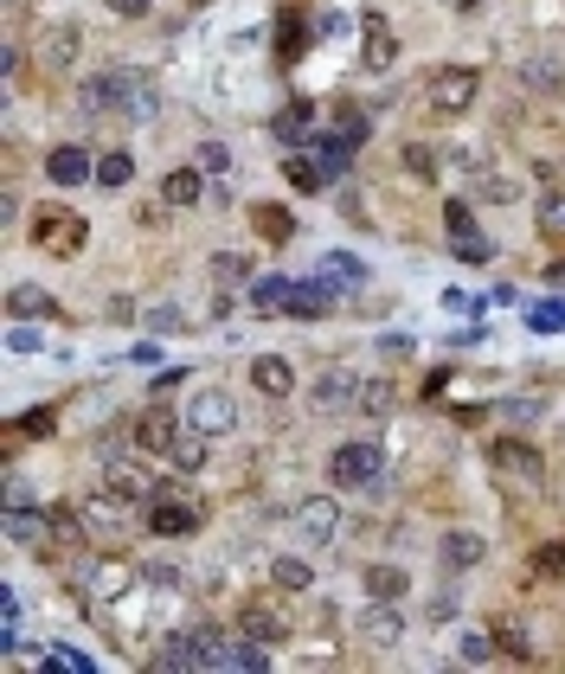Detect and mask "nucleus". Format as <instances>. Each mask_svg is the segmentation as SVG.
Listing matches in <instances>:
<instances>
[{"mask_svg":"<svg viewBox=\"0 0 565 674\" xmlns=\"http://www.w3.org/2000/svg\"><path fill=\"white\" fill-rule=\"evenodd\" d=\"M84 110H97V116H154V84L141 77V71H103V77H84Z\"/></svg>","mask_w":565,"mask_h":674,"instance_id":"nucleus-1","label":"nucleus"},{"mask_svg":"<svg viewBox=\"0 0 565 674\" xmlns=\"http://www.w3.org/2000/svg\"><path fill=\"white\" fill-rule=\"evenodd\" d=\"M476 90H482V71L476 65H443V71H430L424 103H430L437 116H463V110L476 103Z\"/></svg>","mask_w":565,"mask_h":674,"instance_id":"nucleus-2","label":"nucleus"},{"mask_svg":"<svg viewBox=\"0 0 565 674\" xmlns=\"http://www.w3.org/2000/svg\"><path fill=\"white\" fill-rule=\"evenodd\" d=\"M84 232H90V225H84L71 205H39V212H33V245L52 251V258H77V251H84Z\"/></svg>","mask_w":565,"mask_h":674,"instance_id":"nucleus-3","label":"nucleus"},{"mask_svg":"<svg viewBox=\"0 0 565 674\" xmlns=\"http://www.w3.org/2000/svg\"><path fill=\"white\" fill-rule=\"evenodd\" d=\"M489 470L501 475V482H514V488H540V482H547L540 450H533V444H520V437H494V444H489Z\"/></svg>","mask_w":565,"mask_h":674,"instance_id":"nucleus-4","label":"nucleus"},{"mask_svg":"<svg viewBox=\"0 0 565 674\" xmlns=\"http://www.w3.org/2000/svg\"><path fill=\"white\" fill-rule=\"evenodd\" d=\"M379 470H386V457H379V444H373V437H353V444H341V450L328 457L335 488H373Z\"/></svg>","mask_w":565,"mask_h":674,"instance_id":"nucleus-5","label":"nucleus"},{"mask_svg":"<svg viewBox=\"0 0 565 674\" xmlns=\"http://www.w3.org/2000/svg\"><path fill=\"white\" fill-rule=\"evenodd\" d=\"M238 424V404L225 399L218 386H200L193 399H187V430H206V437H225Z\"/></svg>","mask_w":565,"mask_h":674,"instance_id":"nucleus-6","label":"nucleus"},{"mask_svg":"<svg viewBox=\"0 0 565 674\" xmlns=\"http://www.w3.org/2000/svg\"><path fill=\"white\" fill-rule=\"evenodd\" d=\"M353 636H360L366 649H399V642H405V616H399V610L386 604V598H373V604L360 610Z\"/></svg>","mask_w":565,"mask_h":674,"instance_id":"nucleus-7","label":"nucleus"},{"mask_svg":"<svg viewBox=\"0 0 565 674\" xmlns=\"http://www.w3.org/2000/svg\"><path fill=\"white\" fill-rule=\"evenodd\" d=\"M77 52H84V26H77V20H59V26L39 33V65L46 71H71Z\"/></svg>","mask_w":565,"mask_h":674,"instance_id":"nucleus-8","label":"nucleus"},{"mask_svg":"<svg viewBox=\"0 0 565 674\" xmlns=\"http://www.w3.org/2000/svg\"><path fill=\"white\" fill-rule=\"evenodd\" d=\"M238 629L244 636H258V642H289V616H282V604H271V598H244V610H238Z\"/></svg>","mask_w":565,"mask_h":674,"instance_id":"nucleus-9","label":"nucleus"},{"mask_svg":"<svg viewBox=\"0 0 565 674\" xmlns=\"http://www.w3.org/2000/svg\"><path fill=\"white\" fill-rule=\"evenodd\" d=\"M0 534H7V546H20V552H33V546H46V539L59 534V527H52V514H46V508H7V521H0Z\"/></svg>","mask_w":565,"mask_h":674,"instance_id":"nucleus-10","label":"nucleus"},{"mask_svg":"<svg viewBox=\"0 0 565 674\" xmlns=\"http://www.w3.org/2000/svg\"><path fill=\"white\" fill-rule=\"evenodd\" d=\"M174 495V488H167ZM148 501V534H161V539H174V534H200V521H206V508H187V501Z\"/></svg>","mask_w":565,"mask_h":674,"instance_id":"nucleus-11","label":"nucleus"},{"mask_svg":"<svg viewBox=\"0 0 565 674\" xmlns=\"http://www.w3.org/2000/svg\"><path fill=\"white\" fill-rule=\"evenodd\" d=\"M103 488H116L123 501H136V508H148V501H161L174 482H154L148 470H136V463H110V475H103Z\"/></svg>","mask_w":565,"mask_h":674,"instance_id":"nucleus-12","label":"nucleus"},{"mask_svg":"<svg viewBox=\"0 0 565 674\" xmlns=\"http://www.w3.org/2000/svg\"><path fill=\"white\" fill-rule=\"evenodd\" d=\"M360 386H366V379H353L348 366H328V373L309 386V404H315V411H348V404H360Z\"/></svg>","mask_w":565,"mask_h":674,"instance_id":"nucleus-13","label":"nucleus"},{"mask_svg":"<svg viewBox=\"0 0 565 674\" xmlns=\"http://www.w3.org/2000/svg\"><path fill=\"white\" fill-rule=\"evenodd\" d=\"M174 437H180V430H174V411H167V404H148L136 424H129V444L148 450V457H154V450L167 457V444H174Z\"/></svg>","mask_w":565,"mask_h":674,"instance_id":"nucleus-14","label":"nucleus"},{"mask_svg":"<svg viewBox=\"0 0 565 674\" xmlns=\"http://www.w3.org/2000/svg\"><path fill=\"white\" fill-rule=\"evenodd\" d=\"M7 315H13V322H59V302H52V289H39V283H13V289H7Z\"/></svg>","mask_w":565,"mask_h":674,"instance_id":"nucleus-15","label":"nucleus"},{"mask_svg":"<svg viewBox=\"0 0 565 674\" xmlns=\"http://www.w3.org/2000/svg\"><path fill=\"white\" fill-rule=\"evenodd\" d=\"M360 26H366V46H360V59H366V71H392V59H399V33H392V20L366 13Z\"/></svg>","mask_w":565,"mask_h":674,"instance_id":"nucleus-16","label":"nucleus"},{"mask_svg":"<svg viewBox=\"0 0 565 674\" xmlns=\"http://www.w3.org/2000/svg\"><path fill=\"white\" fill-rule=\"evenodd\" d=\"M296 527H302V539H335L341 534V508H335V495H315V501H302L296 508Z\"/></svg>","mask_w":565,"mask_h":674,"instance_id":"nucleus-17","label":"nucleus"},{"mask_svg":"<svg viewBox=\"0 0 565 674\" xmlns=\"http://www.w3.org/2000/svg\"><path fill=\"white\" fill-rule=\"evenodd\" d=\"M46 180H59V187H90V180H97V161H90L84 148H52V154H46Z\"/></svg>","mask_w":565,"mask_h":674,"instance_id":"nucleus-18","label":"nucleus"},{"mask_svg":"<svg viewBox=\"0 0 565 674\" xmlns=\"http://www.w3.org/2000/svg\"><path fill=\"white\" fill-rule=\"evenodd\" d=\"M437 559H443V572H469V565H482V559H489V539L469 534V527H456V534H443Z\"/></svg>","mask_w":565,"mask_h":674,"instance_id":"nucleus-19","label":"nucleus"},{"mask_svg":"<svg viewBox=\"0 0 565 674\" xmlns=\"http://www.w3.org/2000/svg\"><path fill=\"white\" fill-rule=\"evenodd\" d=\"M251 386H258L264 399H289V392H296V366H289L282 353H258V360H251Z\"/></svg>","mask_w":565,"mask_h":674,"instance_id":"nucleus-20","label":"nucleus"},{"mask_svg":"<svg viewBox=\"0 0 565 674\" xmlns=\"http://www.w3.org/2000/svg\"><path fill=\"white\" fill-rule=\"evenodd\" d=\"M328 309H335L328 276H289V315H328Z\"/></svg>","mask_w":565,"mask_h":674,"instance_id":"nucleus-21","label":"nucleus"},{"mask_svg":"<svg viewBox=\"0 0 565 674\" xmlns=\"http://www.w3.org/2000/svg\"><path fill=\"white\" fill-rule=\"evenodd\" d=\"M271 135L289 141V148H296V141H315V103H309V97H302V103H282L277 123H271Z\"/></svg>","mask_w":565,"mask_h":674,"instance_id":"nucleus-22","label":"nucleus"},{"mask_svg":"<svg viewBox=\"0 0 565 674\" xmlns=\"http://www.w3.org/2000/svg\"><path fill=\"white\" fill-rule=\"evenodd\" d=\"M309 148H315V161H322V174H328V180H341V174H348V161H353V148H360V141H348V135H341V129H328V135H315Z\"/></svg>","mask_w":565,"mask_h":674,"instance_id":"nucleus-23","label":"nucleus"},{"mask_svg":"<svg viewBox=\"0 0 565 674\" xmlns=\"http://www.w3.org/2000/svg\"><path fill=\"white\" fill-rule=\"evenodd\" d=\"M129 508H136V501H123L116 488H97V495H84V508H77V514H84V527H116Z\"/></svg>","mask_w":565,"mask_h":674,"instance_id":"nucleus-24","label":"nucleus"},{"mask_svg":"<svg viewBox=\"0 0 565 674\" xmlns=\"http://www.w3.org/2000/svg\"><path fill=\"white\" fill-rule=\"evenodd\" d=\"M200 174H206L200 161H193V167H174V174L161 180V200H167V205H200V194H206V180H200Z\"/></svg>","mask_w":565,"mask_h":674,"instance_id":"nucleus-25","label":"nucleus"},{"mask_svg":"<svg viewBox=\"0 0 565 674\" xmlns=\"http://www.w3.org/2000/svg\"><path fill=\"white\" fill-rule=\"evenodd\" d=\"M271 585L277 591H315V565L296 559V552H282V559H271Z\"/></svg>","mask_w":565,"mask_h":674,"instance_id":"nucleus-26","label":"nucleus"},{"mask_svg":"<svg viewBox=\"0 0 565 674\" xmlns=\"http://www.w3.org/2000/svg\"><path fill=\"white\" fill-rule=\"evenodd\" d=\"M405 591H412L405 565H366V598H386V604H399Z\"/></svg>","mask_w":565,"mask_h":674,"instance_id":"nucleus-27","label":"nucleus"},{"mask_svg":"<svg viewBox=\"0 0 565 674\" xmlns=\"http://www.w3.org/2000/svg\"><path fill=\"white\" fill-rule=\"evenodd\" d=\"M251 315H289V276H258L251 283Z\"/></svg>","mask_w":565,"mask_h":674,"instance_id":"nucleus-28","label":"nucleus"},{"mask_svg":"<svg viewBox=\"0 0 565 674\" xmlns=\"http://www.w3.org/2000/svg\"><path fill=\"white\" fill-rule=\"evenodd\" d=\"M282 180H289L296 194H322V187H328V174H322L315 154H289V161H282Z\"/></svg>","mask_w":565,"mask_h":674,"instance_id":"nucleus-29","label":"nucleus"},{"mask_svg":"<svg viewBox=\"0 0 565 674\" xmlns=\"http://www.w3.org/2000/svg\"><path fill=\"white\" fill-rule=\"evenodd\" d=\"M59 430V411L52 404H33V411H20L13 424H7V444H20V437H52Z\"/></svg>","mask_w":565,"mask_h":674,"instance_id":"nucleus-30","label":"nucleus"},{"mask_svg":"<svg viewBox=\"0 0 565 674\" xmlns=\"http://www.w3.org/2000/svg\"><path fill=\"white\" fill-rule=\"evenodd\" d=\"M251 225H258L264 245H289V238H296V219H289L282 205H251Z\"/></svg>","mask_w":565,"mask_h":674,"instance_id":"nucleus-31","label":"nucleus"},{"mask_svg":"<svg viewBox=\"0 0 565 674\" xmlns=\"http://www.w3.org/2000/svg\"><path fill=\"white\" fill-rule=\"evenodd\" d=\"M322 276H328V289H360V283H366V264H360L353 251H328V258H322Z\"/></svg>","mask_w":565,"mask_h":674,"instance_id":"nucleus-32","label":"nucleus"},{"mask_svg":"<svg viewBox=\"0 0 565 674\" xmlns=\"http://www.w3.org/2000/svg\"><path fill=\"white\" fill-rule=\"evenodd\" d=\"M212 283H225V289H251L258 276H251V258H238V251H212Z\"/></svg>","mask_w":565,"mask_h":674,"instance_id":"nucleus-33","label":"nucleus"},{"mask_svg":"<svg viewBox=\"0 0 565 674\" xmlns=\"http://www.w3.org/2000/svg\"><path fill=\"white\" fill-rule=\"evenodd\" d=\"M129 180H136V161H129L123 148H110V154L97 161V180H90V187H103V194H116V187H129Z\"/></svg>","mask_w":565,"mask_h":674,"instance_id":"nucleus-34","label":"nucleus"},{"mask_svg":"<svg viewBox=\"0 0 565 674\" xmlns=\"http://www.w3.org/2000/svg\"><path fill=\"white\" fill-rule=\"evenodd\" d=\"M167 457H174V470H200V463H206V430L174 437V444H167Z\"/></svg>","mask_w":565,"mask_h":674,"instance_id":"nucleus-35","label":"nucleus"},{"mask_svg":"<svg viewBox=\"0 0 565 674\" xmlns=\"http://www.w3.org/2000/svg\"><path fill=\"white\" fill-rule=\"evenodd\" d=\"M392 404H399L392 379H366V386H360V411H366V417H386Z\"/></svg>","mask_w":565,"mask_h":674,"instance_id":"nucleus-36","label":"nucleus"},{"mask_svg":"<svg viewBox=\"0 0 565 674\" xmlns=\"http://www.w3.org/2000/svg\"><path fill=\"white\" fill-rule=\"evenodd\" d=\"M0 649H20V591H0Z\"/></svg>","mask_w":565,"mask_h":674,"instance_id":"nucleus-37","label":"nucleus"},{"mask_svg":"<svg viewBox=\"0 0 565 674\" xmlns=\"http://www.w3.org/2000/svg\"><path fill=\"white\" fill-rule=\"evenodd\" d=\"M540 238L565 245V194H547V200H540Z\"/></svg>","mask_w":565,"mask_h":674,"instance_id":"nucleus-38","label":"nucleus"},{"mask_svg":"<svg viewBox=\"0 0 565 674\" xmlns=\"http://www.w3.org/2000/svg\"><path fill=\"white\" fill-rule=\"evenodd\" d=\"M494 649H501V656H514V662H527V656H533V642H527V629H520V623H494Z\"/></svg>","mask_w":565,"mask_h":674,"instance_id":"nucleus-39","label":"nucleus"},{"mask_svg":"<svg viewBox=\"0 0 565 674\" xmlns=\"http://www.w3.org/2000/svg\"><path fill=\"white\" fill-rule=\"evenodd\" d=\"M527 84H533V90H565V65H553V59H533V65H527Z\"/></svg>","mask_w":565,"mask_h":674,"instance_id":"nucleus-40","label":"nucleus"},{"mask_svg":"<svg viewBox=\"0 0 565 674\" xmlns=\"http://www.w3.org/2000/svg\"><path fill=\"white\" fill-rule=\"evenodd\" d=\"M482 200H494V205H507V200H520V180H507V174H482V187H476Z\"/></svg>","mask_w":565,"mask_h":674,"instance_id":"nucleus-41","label":"nucleus"},{"mask_svg":"<svg viewBox=\"0 0 565 674\" xmlns=\"http://www.w3.org/2000/svg\"><path fill=\"white\" fill-rule=\"evenodd\" d=\"M450 251H456L463 264H489V258H494V245H489V238H476V232H469V238H450Z\"/></svg>","mask_w":565,"mask_h":674,"instance_id":"nucleus-42","label":"nucleus"},{"mask_svg":"<svg viewBox=\"0 0 565 674\" xmlns=\"http://www.w3.org/2000/svg\"><path fill=\"white\" fill-rule=\"evenodd\" d=\"M494 656H501V649H494V629H489V636H482V629H469V636H463V662H494Z\"/></svg>","mask_w":565,"mask_h":674,"instance_id":"nucleus-43","label":"nucleus"},{"mask_svg":"<svg viewBox=\"0 0 565 674\" xmlns=\"http://www.w3.org/2000/svg\"><path fill=\"white\" fill-rule=\"evenodd\" d=\"M399 161H405V174H418V180H430V174H437V154H430L424 141H412V148H405Z\"/></svg>","mask_w":565,"mask_h":674,"instance_id":"nucleus-44","label":"nucleus"},{"mask_svg":"<svg viewBox=\"0 0 565 674\" xmlns=\"http://www.w3.org/2000/svg\"><path fill=\"white\" fill-rule=\"evenodd\" d=\"M443 225H450V238H469V232H476V219H469V205L463 200L443 205Z\"/></svg>","mask_w":565,"mask_h":674,"instance_id":"nucleus-45","label":"nucleus"},{"mask_svg":"<svg viewBox=\"0 0 565 674\" xmlns=\"http://www.w3.org/2000/svg\"><path fill=\"white\" fill-rule=\"evenodd\" d=\"M200 167H206V174H225V167H231V148H225V141H200Z\"/></svg>","mask_w":565,"mask_h":674,"instance_id":"nucleus-46","label":"nucleus"},{"mask_svg":"<svg viewBox=\"0 0 565 674\" xmlns=\"http://www.w3.org/2000/svg\"><path fill=\"white\" fill-rule=\"evenodd\" d=\"M296 26H302V20H282V65H289V59L309 46V33H296Z\"/></svg>","mask_w":565,"mask_h":674,"instance_id":"nucleus-47","label":"nucleus"},{"mask_svg":"<svg viewBox=\"0 0 565 674\" xmlns=\"http://www.w3.org/2000/svg\"><path fill=\"white\" fill-rule=\"evenodd\" d=\"M148 328H154V335H167V328H180V315H174V309H154V315H148Z\"/></svg>","mask_w":565,"mask_h":674,"instance_id":"nucleus-48","label":"nucleus"},{"mask_svg":"<svg viewBox=\"0 0 565 674\" xmlns=\"http://www.w3.org/2000/svg\"><path fill=\"white\" fill-rule=\"evenodd\" d=\"M161 219H167L161 205H141V212H136V225H141V232H161Z\"/></svg>","mask_w":565,"mask_h":674,"instance_id":"nucleus-49","label":"nucleus"},{"mask_svg":"<svg viewBox=\"0 0 565 674\" xmlns=\"http://www.w3.org/2000/svg\"><path fill=\"white\" fill-rule=\"evenodd\" d=\"M110 7H116V13H129V20H141V13H148L154 0H110Z\"/></svg>","mask_w":565,"mask_h":674,"instance_id":"nucleus-50","label":"nucleus"},{"mask_svg":"<svg viewBox=\"0 0 565 674\" xmlns=\"http://www.w3.org/2000/svg\"><path fill=\"white\" fill-rule=\"evenodd\" d=\"M540 565H547V572H565V546H547V552H540Z\"/></svg>","mask_w":565,"mask_h":674,"instance_id":"nucleus-51","label":"nucleus"},{"mask_svg":"<svg viewBox=\"0 0 565 674\" xmlns=\"http://www.w3.org/2000/svg\"><path fill=\"white\" fill-rule=\"evenodd\" d=\"M547 283H565V264H553V276H547Z\"/></svg>","mask_w":565,"mask_h":674,"instance_id":"nucleus-52","label":"nucleus"},{"mask_svg":"<svg viewBox=\"0 0 565 674\" xmlns=\"http://www.w3.org/2000/svg\"><path fill=\"white\" fill-rule=\"evenodd\" d=\"M456 7H476V0H456Z\"/></svg>","mask_w":565,"mask_h":674,"instance_id":"nucleus-53","label":"nucleus"},{"mask_svg":"<svg viewBox=\"0 0 565 674\" xmlns=\"http://www.w3.org/2000/svg\"><path fill=\"white\" fill-rule=\"evenodd\" d=\"M560 161H565V154H560Z\"/></svg>","mask_w":565,"mask_h":674,"instance_id":"nucleus-54","label":"nucleus"}]
</instances>
